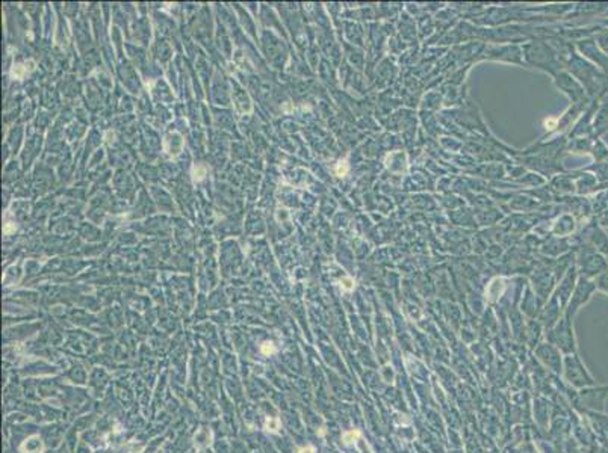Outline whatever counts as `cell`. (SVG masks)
Listing matches in <instances>:
<instances>
[{"instance_id":"obj_1","label":"cell","mask_w":608,"mask_h":453,"mask_svg":"<svg viewBox=\"0 0 608 453\" xmlns=\"http://www.w3.org/2000/svg\"><path fill=\"white\" fill-rule=\"evenodd\" d=\"M564 66L567 70H569L567 73H571V75L581 84V86L584 88V91H587L590 95L598 97V100H601V94L604 91L607 76L595 66V64H591L590 61L582 58V56L577 53L569 52L567 59L564 61Z\"/></svg>"},{"instance_id":"obj_2","label":"cell","mask_w":608,"mask_h":453,"mask_svg":"<svg viewBox=\"0 0 608 453\" xmlns=\"http://www.w3.org/2000/svg\"><path fill=\"white\" fill-rule=\"evenodd\" d=\"M524 59L530 67L546 71L553 77L557 76L563 67L560 55L557 53L555 48L543 41H534L530 44H525Z\"/></svg>"},{"instance_id":"obj_3","label":"cell","mask_w":608,"mask_h":453,"mask_svg":"<svg viewBox=\"0 0 608 453\" xmlns=\"http://www.w3.org/2000/svg\"><path fill=\"white\" fill-rule=\"evenodd\" d=\"M554 82H555L558 90L569 97V99L572 100V104L586 100L584 88L581 86V84L571 75V73L560 71L557 76H554Z\"/></svg>"},{"instance_id":"obj_4","label":"cell","mask_w":608,"mask_h":453,"mask_svg":"<svg viewBox=\"0 0 608 453\" xmlns=\"http://www.w3.org/2000/svg\"><path fill=\"white\" fill-rule=\"evenodd\" d=\"M580 260L582 266V273L587 275V277L601 275L608 269L605 256L598 253V251H589V253H584V256H582Z\"/></svg>"},{"instance_id":"obj_5","label":"cell","mask_w":608,"mask_h":453,"mask_svg":"<svg viewBox=\"0 0 608 453\" xmlns=\"http://www.w3.org/2000/svg\"><path fill=\"white\" fill-rule=\"evenodd\" d=\"M591 127H593V133L596 137L608 132V100H605L601 106H598Z\"/></svg>"},{"instance_id":"obj_6","label":"cell","mask_w":608,"mask_h":453,"mask_svg":"<svg viewBox=\"0 0 608 453\" xmlns=\"http://www.w3.org/2000/svg\"><path fill=\"white\" fill-rule=\"evenodd\" d=\"M596 44L599 48H601L602 53L608 55V32H605V34H601L596 38Z\"/></svg>"},{"instance_id":"obj_7","label":"cell","mask_w":608,"mask_h":453,"mask_svg":"<svg viewBox=\"0 0 608 453\" xmlns=\"http://www.w3.org/2000/svg\"><path fill=\"white\" fill-rule=\"evenodd\" d=\"M359 438H360V432L359 431H348L342 436V440H344L345 444H353V443L358 441Z\"/></svg>"},{"instance_id":"obj_8","label":"cell","mask_w":608,"mask_h":453,"mask_svg":"<svg viewBox=\"0 0 608 453\" xmlns=\"http://www.w3.org/2000/svg\"><path fill=\"white\" fill-rule=\"evenodd\" d=\"M598 287H599V289H602L604 292L608 293V269H607L605 272H602L601 275H599V278H598Z\"/></svg>"},{"instance_id":"obj_9","label":"cell","mask_w":608,"mask_h":453,"mask_svg":"<svg viewBox=\"0 0 608 453\" xmlns=\"http://www.w3.org/2000/svg\"><path fill=\"white\" fill-rule=\"evenodd\" d=\"M192 174H194V180H196V182H200V180L205 179V175H206V168H205V166H194Z\"/></svg>"},{"instance_id":"obj_10","label":"cell","mask_w":608,"mask_h":453,"mask_svg":"<svg viewBox=\"0 0 608 453\" xmlns=\"http://www.w3.org/2000/svg\"><path fill=\"white\" fill-rule=\"evenodd\" d=\"M26 71H28V70L24 68L23 66H20V64H19V66H14V67H12L11 76H12L14 79H21L24 75H26Z\"/></svg>"},{"instance_id":"obj_11","label":"cell","mask_w":608,"mask_h":453,"mask_svg":"<svg viewBox=\"0 0 608 453\" xmlns=\"http://www.w3.org/2000/svg\"><path fill=\"white\" fill-rule=\"evenodd\" d=\"M266 427H268V431H273V432H275V431H279V427H280V422L277 418H270L268 422H266Z\"/></svg>"},{"instance_id":"obj_12","label":"cell","mask_w":608,"mask_h":453,"mask_svg":"<svg viewBox=\"0 0 608 453\" xmlns=\"http://www.w3.org/2000/svg\"><path fill=\"white\" fill-rule=\"evenodd\" d=\"M275 349H274V345L273 343H264V346H262V352L265 354V355H268V354H273Z\"/></svg>"},{"instance_id":"obj_13","label":"cell","mask_w":608,"mask_h":453,"mask_svg":"<svg viewBox=\"0 0 608 453\" xmlns=\"http://www.w3.org/2000/svg\"><path fill=\"white\" fill-rule=\"evenodd\" d=\"M601 99L608 100V77L605 79V85H604V91H602V94H601Z\"/></svg>"},{"instance_id":"obj_14","label":"cell","mask_w":608,"mask_h":453,"mask_svg":"<svg viewBox=\"0 0 608 453\" xmlns=\"http://www.w3.org/2000/svg\"><path fill=\"white\" fill-rule=\"evenodd\" d=\"M300 453H315V449L313 447H303L302 450H300Z\"/></svg>"}]
</instances>
